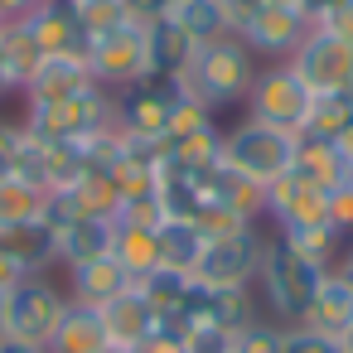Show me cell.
<instances>
[{
	"instance_id": "obj_32",
	"label": "cell",
	"mask_w": 353,
	"mask_h": 353,
	"mask_svg": "<svg viewBox=\"0 0 353 353\" xmlns=\"http://www.w3.org/2000/svg\"><path fill=\"white\" fill-rule=\"evenodd\" d=\"M281 353H348V348H343L339 339H324V334L295 324V329H285V348H281Z\"/></svg>"
},
{
	"instance_id": "obj_8",
	"label": "cell",
	"mask_w": 353,
	"mask_h": 353,
	"mask_svg": "<svg viewBox=\"0 0 353 353\" xmlns=\"http://www.w3.org/2000/svg\"><path fill=\"white\" fill-rule=\"evenodd\" d=\"M88 68H92V83L107 88L112 97L145 83L150 78V54H145V25L141 20H126L97 39H88Z\"/></svg>"
},
{
	"instance_id": "obj_47",
	"label": "cell",
	"mask_w": 353,
	"mask_h": 353,
	"mask_svg": "<svg viewBox=\"0 0 353 353\" xmlns=\"http://www.w3.org/2000/svg\"><path fill=\"white\" fill-rule=\"evenodd\" d=\"M6 25H10V20H6V15H0V34H6Z\"/></svg>"
},
{
	"instance_id": "obj_31",
	"label": "cell",
	"mask_w": 353,
	"mask_h": 353,
	"mask_svg": "<svg viewBox=\"0 0 353 353\" xmlns=\"http://www.w3.org/2000/svg\"><path fill=\"white\" fill-rule=\"evenodd\" d=\"M179 343H184V353H232V334L218 324H194V329H184Z\"/></svg>"
},
{
	"instance_id": "obj_39",
	"label": "cell",
	"mask_w": 353,
	"mask_h": 353,
	"mask_svg": "<svg viewBox=\"0 0 353 353\" xmlns=\"http://www.w3.org/2000/svg\"><path fill=\"white\" fill-rule=\"evenodd\" d=\"M334 6H343V0H300V10L310 15V25H314V20H324Z\"/></svg>"
},
{
	"instance_id": "obj_36",
	"label": "cell",
	"mask_w": 353,
	"mask_h": 353,
	"mask_svg": "<svg viewBox=\"0 0 353 353\" xmlns=\"http://www.w3.org/2000/svg\"><path fill=\"white\" fill-rule=\"evenodd\" d=\"M131 353H184V343H179V334L160 329L155 339H145V343H141V348H131Z\"/></svg>"
},
{
	"instance_id": "obj_10",
	"label": "cell",
	"mask_w": 353,
	"mask_h": 353,
	"mask_svg": "<svg viewBox=\"0 0 353 353\" xmlns=\"http://www.w3.org/2000/svg\"><path fill=\"white\" fill-rule=\"evenodd\" d=\"M285 63L310 83L314 97H334V92H348V97H353V44H343L339 34L310 25L305 44H300Z\"/></svg>"
},
{
	"instance_id": "obj_43",
	"label": "cell",
	"mask_w": 353,
	"mask_h": 353,
	"mask_svg": "<svg viewBox=\"0 0 353 353\" xmlns=\"http://www.w3.org/2000/svg\"><path fill=\"white\" fill-rule=\"evenodd\" d=\"M6 97H15V88H10V78H6V68H0V102Z\"/></svg>"
},
{
	"instance_id": "obj_23",
	"label": "cell",
	"mask_w": 353,
	"mask_h": 353,
	"mask_svg": "<svg viewBox=\"0 0 353 353\" xmlns=\"http://www.w3.org/2000/svg\"><path fill=\"white\" fill-rule=\"evenodd\" d=\"M112 256L131 271V281L150 276L160 266V228H141V223H117L112 232Z\"/></svg>"
},
{
	"instance_id": "obj_21",
	"label": "cell",
	"mask_w": 353,
	"mask_h": 353,
	"mask_svg": "<svg viewBox=\"0 0 353 353\" xmlns=\"http://www.w3.org/2000/svg\"><path fill=\"white\" fill-rule=\"evenodd\" d=\"M112 232H117L112 218H78V223H68L63 232H54V237H59V271L83 266V261H92V256H107V252H112Z\"/></svg>"
},
{
	"instance_id": "obj_44",
	"label": "cell",
	"mask_w": 353,
	"mask_h": 353,
	"mask_svg": "<svg viewBox=\"0 0 353 353\" xmlns=\"http://www.w3.org/2000/svg\"><path fill=\"white\" fill-rule=\"evenodd\" d=\"M97 353H131V348H117V343H107V348H97Z\"/></svg>"
},
{
	"instance_id": "obj_16",
	"label": "cell",
	"mask_w": 353,
	"mask_h": 353,
	"mask_svg": "<svg viewBox=\"0 0 353 353\" xmlns=\"http://www.w3.org/2000/svg\"><path fill=\"white\" fill-rule=\"evenodd\" d=\"M102 329H107V343H117V348H141L145 339L160 334V310L131 285L126 295H117L112 305H102Z\"/></svg>"
},
{
	"instance_id": "obj_45",
	"label": "cell",
	"mask_w": 353,
	"mask_h": 353,
	"mask_svg": "<svg viewBox=\"0 0 353 353\" xmlns=\"http://www.w3.org/2000/svg\"><path fill=\"white\" fill-rule=\"evenodd\" d=\"M266 6H300V0H266Z\"/></svg>"
},
{
	"instance_id": "obj_46",
	"label": "cell",
	"mask_w": 353,
	"mask_h": 353,
	"mask_svg": "<svg viewBox=\"0 0 353 353\" xmlns=\"http://www.w3.org/2000/svg\"><path fill=\"white\" fill-rule=\"evenodd\" d=\"M343 348H348V353H353V334H348V339H343Z\"/></svg>"
},
{
	"instance_id": "obj_1",
	"label": "cell",
	"mask_w": 353,
	"mask_h": 353,
	"mask_svg": "<svg viewBox=\"0 0 353 353\" xmlns=\"http://www.w3.org/2000/svg\"><path fill=\"white\" fill-rule=\"evenodd\" d=\"M256 54L237 39V34H223V39H208L189 54L184 73H179V88L189 102L208 107L213 117L223 112H237L252 92V78H256Z\"/></svg>"
},
{
	"instance_id": "obj_20",
	"label": "cell",
	"mask_w": 353,
	"mask_h": 353,
	"mask_svg": "<svg viewBox=\"0 0 353 353\" xmlns=\"http://www.w3.org/2000/svg\"><path fill=\"white\" fill-rule=\"evenodd\" d=\"M145 54H150V78H179L189 54H194V39L170 15H160L145 25Z\"/></svg>"
},
{
	"instance_id": "obj_26",
	"label": "cell",
	"mask_w": 353,
	"mask_h": 353,
	"mask_svg": "<svg viewBox=\"0 0 353 353\" xmlns=\"http://www.w3.org/2000/svg\"><path fill=\"white\" fill-rule=\"evenodd\" d=\"M39 49H34V39L25 34V25L15 20V25H6V34H0V68H6V78H10V88H15V97H20V88L30 83V73L39 68Z\"/></svg>"
},
{
	"instance_id": "obj_35",
	"label": "cell",
	"mask_w": 353,
	"mask_h": 353,
	"mask_svg": "<svg viewBox=\"0 0 353 353\" xmlns=\"http://www.w3.org/2000/svg\"><path fill=\"white\" fill-rule=\"evenodd\" d=\"M174 6H179V0H126V15H131V20H141V25H150V20L170 15Z\"/></svg>"
},
{
	"instance_id": "obj_9",
	"label": "cell",
	"mask_w": 353,
	"mask_h": 353,
	"mask_svg": "<svg viewBox=\"0 0 353 353\" xmlns=\"http://www.w3.org/2000/svg\"><path fill=\"white\" fill-rule=\"evenodd\" d=\"M184 102L179 78H145L126 92H117V131L145 145H165L170 136V117Z\"/></svg>"
},
{
	"instance_id": "obj_37",
	"label": "cell",
	"mask_w": 353,
	"mask_h": 353,
	"mask_svg": "<svg viewBox=\"0 0 353 353\" xmlns=\"http://www.w3.org/2000/svg\"><path fill=\"white\" fill-rule=\"evenodd\" d=\"M256 6H266V0H223V10H228V25L237 30V25H242V20H247Z\"/></svg>"
},
{
	"instance_id": "obj_30",
	"label": "cell",
	"mask_w": 353,
	"mask_h": 353,
	"mask_svg": "<svg viewBox=\"0 0 353 353\" xmlns=\"http://www.w3.org/2000/svg\"><path fill=\"white\" fill-rule=\"evenodd\" d=\"M281 348H285V329L266 314H256L252 324L232 334V353H281Z\"/></svg>"
},
{
	"instance_id": "obj_12",
	"label": "cell",
	"mask_w": 353,
	"mask_h": 353,
	"mask_svg": "<svg viewBox=\"0 0 353 353\" xmlns=\"http://www.w3.org/2000/svg\"><path fill=\"white\" fill-rule=\"evenodd\" d=\"M266 223H271V232H281V237H285V232H300V228L329 223V189L300 179L295 170L281 174V179L266 189Z\"/></svg>"
},
{
	"instance_id": "obj_18",
	"label": "cell",
	"mask_w": 353,
	"mask_h": 353,
	"mask_svg": "<svg viewBox=\"0 0 353 353\" xmlns=\"http://www.w3.org/2000/svg\"><path fill=\"white\" fill-rule=\"evenodd\" d=\"M0 252H6L25 276H34V271H59V237H54V228H49L44 218L0 228Z\"/></svg>"
},
{
	"instance_id": "obj_41",
	"label": "cell",
	"mask_w": 353,
	"mask_h": 353,
	"mask_svg": "<svg viewBox=\"0 0 353 353\" xmlns=\"http://www.w3.org/2000/svg\"><path fill=\"white\" fill-rule=\"evenodd\" d=\"M0 353H49L44 343H20V339H0Z\"/></svg>"
},
{
	"instance_id": "obj_3",
	"label": "cell",
	"mask_w": 353,
	"mask_h": 353,
	"mask_svg": "<svg viewBox=\"0 0 353 353\" xmlns=\"http://www.w3.org/2000/svg\"><path fill=\"white\" fill-rule=\"evenodd\" d=\"M63 310H68L63 271L20 276L6 295H0V339H20V343H44L49 348Z\"/></svg>"
},
{
	"instance_id": "obj_7",
	"label": "cell",
	"mask_w": 353,
	"mask_h": 353,
	"mask_svg": "<svg viewBox=\"0 0 353 353\" xmlns=\"http://www.w3.org/2000/svg\"><path fill=\"white\" fill-rule=\"evenodd\" d=\"M266 237H271L266 218L242 228V232H232V237H208L203 256L194 266V285H203V290H252Z\"/></svg>"
},
{
	"instance_id": "obj_2",
	"label": "cell",
	"mask_w": 353,
	"mask_h": 353,
	"mask_svg": "<svg viewBox=\"0 0 353 353\" xmlns=\"http://www.w3.org/2000/svg\"><path fill=\"white\" fill-rule=\"evenodd\" d=\"M319 281H324V266H314L285 237L271 232L266 247H261V266H256L252 295H256V305H261L266 319H276L281 329H295V324H305Z\"/></svg>"
},
{
	"instance_id": "obj_24",
	"label": "cell",
	"mask_w": 353,
	"mask_h": 353,
	"mask_svg": "<svg viewBox=\"0 0 353 353\" xmlns=\"http://www.w3.org/2000/svg\"><path fill=\"white\" fill-rule=\"evenodd\" d=\"M203 242H208V237H203L189 218H165V223H160V266L194 276V266H199V256H203Z\"/></svg>"
},
{
	"instance_id": "obj_13",
	"label": "cell",
	"mask_w": 353,
	"mask_h": 353,
	"mask_svg": "<svg viewBox=\"0 0 353 353\" xmlns=\"http://www.w3.org/2000/svg\"><path fill=\"white\" fill-rule=\"evenodd\" d=\"M92 68L83 54H49L39 59V68L30 73V83L20 88V107H39V102H73L83 92H92Z\"/></svg>"
},
{
	"instance_id": "obj_42",
	"label": "cell",
	"mask_w": 353,
	"mask_h": 353,
	"mask_svg": "<svg viewBox=\"0 0 353 353\" xmlns=\"http://www.w3.org/2000/svg\"><path fill=\"white\" fill-rule=\"evenodd\" d=\"M334 271H343V276H348V281H353V242H348V247H343V256H339V266H334Z\"/></svg>"
},
{
	"instance_id": "obj_11",
	"label": "cell",
	"mask_w": 353,
	"mask_h": 353,
	"mask_svg": "<svg viewBox=\"0 0 353 353\" xmlns=\"http://www.w3.org/2000/svg\"><path fill=\"white\" fill-rule=\"evenodd\" d=\"M232 34L256 54V63H285V59L305 44L310 15H305L300 6H256Z\"/></svg>"
},
{
	"instance_id": "obj_25",
	"label": "cell",
	"mask_w": 353,
	"mask_h": 353,
	"mask_svg": "<svg viewBox=\"0 0 353 353\" xmlns=\"http://www.w3.org/2000/svg\"><path fill=\"white\" fill-rule=\"evenodd\" d=\"M170 20H174V25H179L189 39H194V49H199V44H208V39L232 34L223 0H179V6L170 10Z\"/></svg>"
},
{
	"instance_id": "obj_33",
	"label": "cell",
	"mask_w": 353,
	"mask_h": 353,
	"mask_svg": "<svg viewBox=\"0 0 353 353\" xmlns=\"http://www.w3.org/2000/svg\"><path fill=\"white\" fill-rule=\"evenodd\" d=\"M329 228L343 242H353V184H343V189L329 194Z\"/></svg>"
},
{
	"instance_id": "obj_19",
	"label": "cell",
	"mask_w": 353,
	"mask_h": 353,
	"mask_svg": "<svg viewBox=\"0 0 353 353\" xmlns=\"http://www.w3.org/2000/svg\"><path fill=\"white\" fill-rule=\"evenodd\" d=\"M300 179H310V184H319V189H343V184H353V160L339 150V145H329V141H305L300 136V145H295V165H290Z\"/></svg>"
},
{
	"instance_id": "obj_48",
	"label": "cell",
	"mask_w": 353,
	"mask_h": 353,
	"mask_svg": "<svg viewBox=\"0 0 353 353\" xmlns=\"http://www.w3.org/2000/svg\"><path fill=\"white\" fill-rule=\"evenodd\" d=\"M0 295H6V290H0Z\"/></svg>"
},
{
	"instance_id": "obj_40",
	"label": "cell",
	"mask_w": 353,
	"mask_h": 353,
	"mask_svg": "<svg viewBox=\"0 0 353 353\" xmlns=\"http://www.w3.org/2000/svg\"><path fill=\"white\" fill-rule=\"evenodd\" d=\"M20 276H25V271H20V266H15V261H10L6 252H0V290H10V285H15Z\"/></svg>"
},
{
	"instance_id": "obj_5",
	"label": "cell",
	"mask_w": 353,
	"mask_h": 353,
	"mask_svg": "<svg viewBox=\"0 0 353 353\" xmlns=\"http://www.w3.org/2000/svg\"><path fill=\"white\" fill-rule=\"evenodd\" d=\"M20 126L25 136L44 141V145H83L88 136L117 126V97L107 88H92L73 102H39V107H20Z\"/></svg>"
},
{
	"instance_id": "obj_22",
	"label": "cell",
	"mask_w": 353,
	"mask_h": 353,
	"mask_svg": "<svg viewBox=\"0 0 353 353\" xmlns=\"http://www.w3.org/2000/svg\"><path fill=\"white\" fill-rule=\"evenodd\" d=\"M97 348H107L102 310L68 300V310H63V319H59V329L49 339V353H97Z\"/></svg>"
},
{
	"instance_id": "obj_27",
	"label": "cell",
	"mask_w": 353,
	"mask_h": 353,
	"mask_svg": "<svg viewBox=\"0 0 353 353\" xmlns=\"http://www.w3.org/2000/svg\"><path fill=\"white\" fill-rule=\"evenodd\" d=\"M136 290L160 310V319H170L184 300H189V290H194V276H184V271H170V266H155L150 276H141L136 281Z\"/></svg>"
},
{
	"instance_id": "obj_4",
	"label": "cell",
	"mask_w": 353,
	"mask_h": 353,
	"mask_svg": "<svg viewBox=\"0 0 353 353\" xmlns=\"http://www.w3.org/2000/svg\"><path fill=\"white\" fill-rule=\"evenodd\" d=\"M295 145H300V136H285L252 117H237L232 126H223V165L256 189H271L281 174H290Z\"/></svg>"
},
{
	"instance_id": "obj_34",
	"label": "cell",
	"mask_w": 353,
	"mask_h": 353,
	"mask_svg": "<svg viewBox=\"0 0 353 353\" xmlns=\"http://www.w3.org/2000/svg\"><path fill=\"white\" fill-rule=\"evenodd\" d=\"M319 30H329V34H339L343 44H353V0H343V6H334L324 20H314Z\"/></svg>"
},
{
	"instance_id": "obj_15",
	"label": "cell",
	"mask_w": 353,
	"mask_h": 353,
	"mask_svg": "<svg viewBox=\"0 0 353 353\" xmlns=\"http://www.w3.org/2000/svg\"><path fill=\"white\" fill-rule=\"evenodd\" d=\"M63 285H68V300H73V305L102 310V305H112L117 295H126L136 281H131V271L107 252V256H92V261H83V266H68V271H63Z\"/></svg>"
},
{
	"instance_id": "obj_17",
	"label": "cell",
	"mask_w": 353,
	"mask_h": 353,
	"mask_svg": "<svg viewBox=\"0 0 353 353\" xmlns=\"http://www.w3.org/2000/svg\"><path fill=\"white\" fill-rule=\"evenodd\" d=\"M305 329L324 334V339H348L353 334V281L343 271H324L319 290H314V305L305 314Z\"/></svg>"
},
{
	"instance_id": "obj_14",
	"label": "cell",
	"mask_w": 353,
	"mask_h": 353,
	"mask_svg": "<svg viewBox=\"0 0 353 353\" xmlns=\"http://www.w3.org/2000/svg\"><path fill=\"white\" fill-rule=\"evenodd\" d=\"M20 25H25V34L34 39V49L44 59L49 54H88V34H83V20H78L73 0H39Z\"/></svg>"
},
{
	"instance_id": "obj_38",
	"label": "cell",
	"mask_w": 353,
	"mask_h": 353,
	"mask_svg": "<svg viewBox=\"0 0 353 353\" xmlns=\"http://www.w3.org/2000/svg\"><path fill=\"white\" fill-rule=\"evenodd\" d=\"M34 6H39V0H0V15H6V20L15 25V20H25Z\"/></svg>"
},
{
	"instance_id": "obj_29",
	"label": "cell",
	"mask_w": 353,
	"mask_h": 353,
	"mask_svg": "<svg viewBox=\"0 0 353 353\" xmlns=\"http://www.w3.org/2000/svg\"><path fill=\"white\" fill-rule=\"evenodd\" d=\"M73 199H78L83 218H112L117 223V213H121V189L112 184V174H83L73 184Z\"/></svg>"
},
{
	"instance_id": "obj_6",
	"label": "cell",
	"mask_w": 353,
	"mask_h": 353,
	"mask_svg": "<svg viewBox=\"0 0 353 353\" xmlns=\"http://www.w3.org/2000/svg\"><path fill=\"white\" fill-rule=\"evenodd\" d=\"M314 92L310 83L290 68V63H261L256 78H252V92L242 102V117L261 121V126H276L285 136H305L310 117H314Z\"/></svg>"
},
{
	"instance_id": "obj_28",
	"label": "cell",
	"mask_w": 353,
	"mask_h": 353,
	"mask_svg": "<svg viewBox=\"0 0 353 353\" xmlns=\"http://www.w3.org/2000/svg\"><path fill=\"white\" fill-rule=\"evenodd\" d=\"M44 208V189L10 174V179H0V228H10V223H34Z\"/></svg>"
}]
</instances>
